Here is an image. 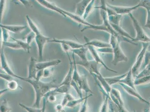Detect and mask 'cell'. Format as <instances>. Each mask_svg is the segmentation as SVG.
Listing matches in <instances>:
<instances>
[{
	"label": "cell",
	"instance_id": "obj_52",
	"mask_svg": "<svg viewBox=\"0 0 150 112\" xmlns=\"http://www.w3.org/2000/svg\"><path fill=\"white\" fill-rule=\"evenodd\" d=\"M11 111H8V112H10Z\"/></svg>",
	"mask_w": 150,
	"mask_h": 112
},
{
	"label": "cell",
	"instance_id": "obj_28",
	"mask_svg": "<svg viewBox=\"0 0 150 112\" xmlns=\"http://www.w3.org/2000/svg\"><path fill=\"white\" fill-rule=\"evenodd\" d=\"M150 82V75L140 78L136 79L134 81L135 86H139L148 84Z\"/></svg>",
	"mask_w": 150,
	"mask_h": 112
},
{
	"label": "cell",
	"instance_id": "obj_18",
	"mask_svg": "<svg viewBox=\"0 0 150 112\" xmlns=\"http://www.w3.org/2000/svg\"><path fill=\"white\" fill-rule=\"evenodd\" d=\"M0 26L1 28L15 33H20L27 28L26 26L6 25L2 24H0Z\"/></svg>",
	"mask_w": 150,
	"mask_h": 112
},
{
	"label": "cell",
	"instance_id": "obj_42",
	"mask_svg": "<svg viewBox=\"0 0 150 112\" xmlns=\"http://www.w3.org/2000/svg\"><path fill=\"white\" fill-rule=\"evenodd\" d=\"M35 35L34 33L31 31L26 36L25 39L27 43L30 45L32 42L35 39Z\"/></svg>",
	"mask_w": 150,
	"mask_h": 112
},
{
	"label": "cell",
	"instance_id": "obj_8",
	"mask_svg": "<svg viewBox=\"0 0 150 112\" xmlns=\"http://www.w3.org/2000/svg\"><path fill=\"white\" fill-rule=\"evenodd\" d=\"M106 6L112 9L117 14L120 15L129 14L134 10H136L139 7L138 4L133 7L116 6L109 4H106Z\"/></svg>",
	"mask_w": 150,
	"mask_h": 112
},
{
	"label": "cell",
	"instance_id": "obj_39",
	"mask_svg": "<svg viewBox=\"0 0 150 112\" xmlns=\"http://www.w3.org/2000/svg\"><path fill=\"white\" fill-rule=\"evenodd\" d=\"M71 86L73 87L75 91H76L79 97V98H83L82 91L79 86L77 85V83L73 80H72L71 83Z\"/></svg>",
	"mask_w": 150,
	"mask_h": 112
},
{
	"label": "cell",
	"instance_id": "obj_1",
	"mask_svg": "<svg viewBox=\"0 0 150 112\" xmlns=\"http://www.w3.org/2000/svg\"><path fill=\"white\" fill-rule=\"evenodd\" d=\"M20 79L29 83L33 87L35 94V101L33 106V107L40 108L42 99L50 91L58 87L54 80L45 82L36 79H28L27 77H20Z\"/></svg>",
	"mask_w": 150,
	"mask_h": 112
},
{
	"label": "cell",
	"instance_id": "obj_48",
	"mask_svg": "<svg viewBox=\"0 0 150 112\" xmlns=\"http://www.w3.org/2000/svg\"><path fill=\"white\" fill-rule=\"evenodd\" d=\"M147 16L146 20L144 26L150 30V11H147Z\"/></svg>",
	"mask_w": 150,
	"mask_h": 112
},
{
	"label": "cell",
	"instance_id": "obj_23",
	"mask_svg": "<svg viewBox=\"0 0 150 112\" xmlns=\"http://www.w3.org/2000/svg\"><path fill=\"white\" fill-rule=\"evenodd\" d=\"M80 88L82 91H85L86 96H88V93H91V94H94L90 88V86L88 84V79L85 75H83L82 78V81L81 84L80 86Z\"/></svg>",
	"mask_w": 150,
	"mask_h": 112
},
{
	"label": "cell",
	"instance_id": "obj_43",
	"mask_svg": "<svg viewBox=\"0 0 150 112\" xmlns=\"http://www.w3.org/2000/svg\"><path fill=\"white\" fill-rule=\"evenodd\" d=\"M43 70V77L48 78L52 76L54 69L52 67H51L47 68V69H44Z\"/></svg>",
	"mask_w": 150,
	"mask_h": 112
},
{
	"label": "cell",
	"instance_id": "obj_31",
	"mask_svg": "<svg viewBox=\"0 0 150 112\" xmlns=\"http://www.w3.org/2000/svg\"><path fill=\"white\" fill-rule=\"evenodd\" d=\"M110 93L112 94L114 96V97L117 100H118V101L119 102L121 106H124L123 99H122L120 92L119 90L115 88H112Z\"/></svg>",
	"mask_w": 150,
	"mask_h": 112
},
{
	"label": "cell",
	"instance_id": "obj_37",
	"mask_svg": "<svg viewBox=\"0 0 150 112\" xmlns=\"http://www.w3.org/2000/svg\"><path fill=\"white\" fill-rule=\"evenodd\" d=\"M18 83L14 80L8 82L7 84V87L8 90L11 91H15L18 87Z\"/></svg>",
	"mask_w": 150,
	"mask_h": 112
},
{
	"label": "cell",
	"instance_id": "obj_17",
	"mask_svg": "<svg viewBox=\"0 0 150 112\" xmlns=\"http://www.w3.org/2000/svg\"><path fill=\"white\" fill-rule=\"evenodd\" d=\"M37 1L41 5L45 7L46 9L54 11L59 13V14L62 15L63 17H66V16L61 11L60 8L58 7L56 5L53 4L48 2L47 1H45V0H37Z\"/></svg>",
	"mask_w": 150,
	"mask_h": 112
},
{
	"label": "cell",
	"instance_id": "obj_45",
	"mask_svg": "<svg viewBox=\"0 0 150 112\" xmlns=\"http://www.w3.org/2000/svg\"><path fill=\"white\" fill-rule=\"evenodd\" d=\"M98 52L105 53H113V50L112 47H105L98 48L97 50Z\"/></svg>",
	"mask_w": 150,
	"mask_h": 112
},
{
	"label": "cell",
	"instance_id": "obj_29",
	"mask_svg": "<svg viewBox=\"0 0 150 112\" xmlns=\"http://www.w3.org/2000/svg\"><path fill=\"white\" fill-rule=\"evenodd\" d=\"M86 96L85 97L79 98V99H75L69 102L67 105L66 107L69 108H74L76 107L79 104L81 103L87 97Z\"/></svg>",
	"mask_w": 150,
	"mask_h": 112
},
{
	"label": "cell",
	"instance_id": "obj_5",
	"mask_svg": "<svg viewBox=\"0 0 150 112\" xmlns=\"http://www.w3.org/2000/svg\"><path fill=\"white\" fill-rule=\"evenodd\" d=\"M50 38L47 37L40 33L35 35V40L37 45L38 51V58L39 61L42 62L43 58V51L46 43L50 40Z\"/></svg>",
	"mask_w": 150,
	"mask_h": 112
},
{
	"label": "cell",
	"instance_id": "obj_26",
	"mask_svg": "<svg viewBox=\"0 0 150 112\" xmlns=\"http://www.w3.org/2000/svg\"><path fill=\"white\" fill-rule=\"evenodd\" d=\"M70 87V86H69L59 85L51 91L55 94H65L68 93Z\"/></svg>",
	"mask_w": 150,
	"mask_h": 112
},
{
	"label": "cell",
	"instance_id": "obj_9",
	"mask_svg": "<svg viewBox=\"0 0 150 112\" xmlns=\"http://www.w3.org/2000/svg\"><path fill=\"white\" fill-rule=\"evenodd\" d=\"M88 50H89L91 55L94 58V60L96 61L98 64H100L103 65V66L105 69L106 70L110 71V72H114V73H118V72L115 70L110 69L106 65V64L103 61L102 59L101 58L100 56L99 55L98 52L97 50H95V47L91 46H88Z\"/></svg>",
	"mask_w": 150,
	"mask_h": 112
},
{
	"label": "cell",
	"instance_id": "obj_49",
	"mask_svg": "<svg viewBox=\"0 0 150 112\" xmlns=\"http://www.w3.org/2000/svg\"><path fill=\"white\" fill-rule=\"evenodd\" d=\"M5 3L6 2H5V1H1V20H2L4 10Z\"/></svg>",
	"mask_w": 150,
	"mask_h": 112
},
{
	"label": "cell",
	"instance_id": "obj_34",
	"mask_svg": "<svg viewBox=\"0 0 150 112\" xmlns=\"http://www.w3.org/2000/svg\"><path fill=\"white\" fill-rule=\"evenodd\" d=\"M2 45L4 46L10 48L14 49V50H19L21 49V48L19 45L18 43L16 42H2Z\"/></svg>",
	"mask_w": 150,
	"mask_h": 112
},
{
	"label": "cell",
	"instance_id": "obj_22",
	"mask_svg": "<svg viewBox=\"0 0 150 112\" xmlns=\"http://www.w3.org/2000/svg\"><path fill=\"white\" fill-rule=\"evenodd\" d=\"M111 26L112 27L113 29L115 31L118 35H121V36L124 37L128 38L132 40L133 41L134 38L132 37L127 32L125 31L123 28H121L120 25H115V24H110Z\"/></svg>",
	"mask_w": 150,
	"mask_h": 112
},
{
	"label": "cell",
	"instance_id": "obj_21",
	"mask_svg": "<svg viewBox=\"0 0 150 112\" xmlns=\"http://www.w3.org/2000/svg\"><path fill=\"white\" fill-rule=\"evenodd\" d=\"M88 49V47H84L81 48L76 49V50H71L73 53L78 56L80 59V60L85 61L88 60L86 56L87 52Z\"/></svg>",
	"mask_w": 150,
	"mask_h": 112
},
{
	"label": "cell",
	"instance_id": "obj_44",
	"mask_svg": "<svg viewBox=\"0 0 150 112\" xmlns=\"http://www.w3.org/2000/svg\"><path fill=\"white\" fill-rule=\"evenodd\" d=\"M144 63L143 65V68L144 69L147 65H148L150 62V52L147 50L145 53L144 57Z\"/></svg>",
	"mask_w": 150,
	"mask_h": 112
},
{
	"label": "cell",
	"instance_id": "obj_14",
	"mask_svg": "<svg viewBox=\"0 0 150 112\" xmlns=\"http://www.w3.org/2000/svg\"><path fill=\"white\" fill-rule=\"evenodd\" d=\"M62 62L60 60H53L52 61H46V62H40L36 64V67L38 70H44V69L53 67L57 66Z\"/></svg>",
	"mask_w": 150,
	"mask_h": 112
},
{
	"label": "cell",
	"instance_id": "obj_20",
	"mask_svg": "<svg viewBox=\"0 0 150 112\" xmlns=\"http://www.w3.org/2000/svg\"><path fill=\"white\" fill-rule=\"evenodd\" d=\"M133 77L132 74L131 69H130L128 71L126 76L121 80L120 83H123L125 85L131 87L134 89L137 90L135 86L134 85V80H133Z\"/></svg>",
	"mask_w": 150,
	"mask_h": 112
},
{
	"label": "cell",
	"instance_id": "obj_51",
	"mask_svg": "<svg viewBox=\"0 0 150 112\" xmlns=\"http://www.w3.org/2000/svg\"><path fill=\"white\" fill-rule=\"evenodd\" d=\"M108 108L110 110V112H115L114 110V107L112 103V101L110 99V98H109L108 100Z\"/></svg>",
	"mask_w": 150,
	"mask_h": 112
},
{
	"label": "cell",
	"instance_id": "obj_19",
	"mask_svg": "<svg viewBox=\"0 0 150 112\" xmlns=\"http://www.w3.org/2000/svg\"><path fill=\"white\" fill-rule=\"evenodd\" d=\"M46 99L44 97L43 98V105L41 108H37L33 107H30L22 103L19 104L21 108L27 112H45L46 109Z\"/></svg>",
	"mask_w": 150,
	"mask_h": 112
},
{
	"label": "cell",
	"instance_id": "obj_41",
	"mask_svg": "<svg viewBox=\"0 0 150 112\" xmlns=\"http://www.w3.org/2000/svg\"><path fill=\"white\" fill-rule=\"evenodd\" d=\"M1 30L2 32V42H8L10 38V35L8 32V31L4 28H1Z\"/></svg>",
	"mask_w": 150,
	"mask_h": 112
},
{
	"label": "cell",
	"instance_id": "obj_25",
	"mask_svg": "<svg viewBox=\"0 0 150 112\" xmlns=\"http://www.w3.org/2000/svg\"><path fill=\"white\" fill-rule=\"evenodd\" d=\"M26 17L27 23H28V26H29L30 28L31 31L34 33L35 35L38 33H40L41 32L40 30L38 28L37 26L35 25V23L32 21V20H31L29 16L28 15H27L26 16Z\"/></svg>",
	"mask_w": 150,
	"mask_h": 112
},
{
	"label": "cell",
	"instance_id": "obj_3",
	"mask_svg": "<svg viewBox=\"0 0 150 112\" xmlns=\"http://www.w3.org/2000/svg\"><path fill=\"white\" fill-rule=\"evenodd\" d=\"M129 15L133 22L134 27L136 31V37L135 38H134L133 42L134 43L137 42H141L143 43H150V37L144 32L139 22L131 13H129Z\"/></svg>",
	"mask_w": 150,
	"mask_h": 112
},
{
	"label": "cell",
	"instance_id": "obj_6",
	"mask_svg": "<svg viewBox=\"0 0 150 112\" xmlns=\"http://www.w3.org/2000/svg\"><path fill=\"white\" fill-rule=\"evenodd\" d=\"M77 65H81L84 67L86 70L89 72L91 75L95 74L99 75L101 74L98 65L99 64L93 60H87L85 61H79L76 62Z\"/></svg>",
	"mask_w": 150,
	"mask_h": 112
},
{
	"label": "cell",
	"instance_id": "obj_10",
	"mask_svg": "<svg viewBox=\"0 0 150 112\" xmlns=\"http://www.w3.org/2000/svg\"><path fill=\"white\" fill-rule=\"evenodd\" d=\"M54 42L61 44H63L69 46L71 50L81 48V47H86L84 44H82L79 42H75L74 41L71 40H59L56 38H53L52 40H50L49 42Z\"/></svg>",
	"mask_w": 150,
	"mask_h": 112
},
{
	"label": "cell",
	"instance_id": "obj_15",
	"mask_svg": "<svg viewBox=\"0 0 150 112\" xmlns=\"http://www.w3.org/2000/svg\"><path fill=\"white\" fill-rule=\"evenodd\" d=\"M67 54L69 57V64H70V68H69V72L67 73L66 76H65L63 80L59 85H67L71 86V83L73 80V62H72L71 60V59L70 57H69V53H67Z\"/></svg>",
	"mask_w": 150,
	"mask_h": 112
},
{
	"label": "cell",
	"instance_id": "obj_53",
	"mask_svg": "<svg viewBox=\"0 0 150 112\" xmlns=\"http://www.w3.org/2000/svg\"></svg>",
	"mask_w": 150,
	"mask_h": 112
},
{
	"label": "cell",
	"instance_id": "obj_38",
	"mask_svg": "<svg viewBox=\"0 0 150 112\" xmlns=\"http://www.w3.org/2000/svg\"><path fill=\"white\" fill-rule=\"evenodd\" d=\"M56 94L50 91L48 93H47L45 96V97L47 99V101L50 103H54L56 101L57 98L55 94Z\"/></svg>",
	"mask_w": 150,
	"mask_h": 112
},
{
	"label": "cell",
	"instance_id": "obj_50",
	"mask_svg": "<svg viewBox=\"0 0 150 112\" xmlns=\"http://www.w3.org/2000/svg\"><path fill=\"white\" fill-rule=\"evenodd\" d=\"M61 46H62L63 50L67 54V53H69V50L71 51V50L69 46L67 45H66L63 44H61Z\"/></svg>",
	"mask_w": 150,
	"mask_h": 112
},
{
	"label": "cell",
	"instance_id": "obj_40",
	"mask_svg": "<svg viewBox=\"0 0 150 112\" xmlns=\"http://www.w3.org/2000/svg\"><path fill=\"white\" fill-rule=\"evenodd\" d=\"M139 6L144 8L147 11H150V0L140 1L139 2Z\"/></svg>",
	"mask_w": 150,
	"mask_h": 112
},
{
	"label": "cell",
	"instance_id": "obj_11",
	"mask_svg": "<svg viewBox=\"0 0 150 112\" xmlns=\"http://www.w3.org/2000/svg\"><path fill=\"white\" fill-rule=\"evenodd\" d=\"M119 84L129 95L137 98L140 101L146 103L149 106H150V102L146 100L144 98H143L142 96L138 92L137 90L134 89L133 88H131V87L125 85V84H123V83H119Z\"/></svg>",
	"mask_w": 150,
	"mask_h": 112
},
{
	"label": "cell",
	"instance_id": "obj_33",
	"mask_svg": "<svg viewBox=\"0 0 150 112\" xmlns=\"http://www.w3.org/2000/svg\"><path fill=\"white\" fill-rule=\"evenodd\" d=\"M76 99L69 92L64 94L63 98H62L61 104L64 107H66L67 105L69 102Z\"/></svg>",
	"mask_w": 150,
	"mask_h": 112
},
{
	"label": "cell",
	"instance_id": "obj_12",
	"mask_svg": "<svg viewBox=\"0 0 150 112\" xmlns=\"http://www.w3.org/2000/svg\"><path fill=\"white\" fill-rule=\"evenodd\" d=\"M37 60L35 57H31L30 58L28 65V76L27 79H35L38 70L36 67Z\"/></svg>",
	"mask_w": 150,
	"mask_h": 112
},
{
	"label": "cell",
	"instance_id": "obj_30",
	"mask_svg": "<svg viewBox=\"0 0 150 112\" xmlns=\"http://www.w3.org/2000/svg\"><path fill=\"white\" fill-rule=\"evenodd\" d=\"M122 15H118L116 13L115 14L110 16H108V20L110 24L120 25V21Z\"/></svg>",
	"mask_w": 150,
	"mask_h": 112
},
{
	"label": "cell",
	"instance_id": "obj_4",
	"mask_svg": "<svg viewBox=\"0 0 150 112\" xmlns=\"http://www.w3.org/2000/svg\"><path fill=\"white\" fill-rule=\"evenodd\" d=\"M149 45V43H143L142 48L136 57V60L131 68L132 74L134 78L135 79L138 75L139 69L142 65V62L144 59L146 52Z\"/></svg>",
	"mask_w": 150,
	"mask_h": 112
},
{
	"label": "cell",
	"instance_id": "obj_32",
	"mask_svg": "<svg viewBox=\"0 0 150 112\" xmlns=\"http://www.w3.org/2000/svg\"><path fill=\"white\" fill-rule=\"evenodd\" d=\"M95 2V1H94V0L91 1V2L89 3V4H88V6H87L86 8L85 11L84 12V14L83 17V19L84 20H85L87 18L88 15H89L91 13V12L92 11L93 8L95 9V7L94 6Z\"/></svg>",
	"mask_w": 150,
	"mask_h": 112
},
{
	"label": "cell",
	"instance_id": "obj_7",
	"mask_svg": "<svg viewBox=\"0 0 150 112\" xmlns=\"http://www.w3.org/2000/svg\"><path fill=\"white\" fill-rule=\"evenodd\" d=\"M4 46H1V68L4 70L5 73L10 75L14 78L20 79V76H17L15 74L14 72L11 69L10 66L7 61L6 56H5L4 51Z\"/></svg>",
	"mask_w": 150,
	"mask_h": 112
},
{
	"label": "cell",
	"instance_id": "obj_27",
	"mask_svg": "<svg viewBox=\"0 0 150 112\" xmlns=\"http://www.w3.org/2000/svg\"><path fill=\"white\" fill-rule=\"evenodd\" d=\"M11 38L14 41L17 42L18 44L21 47V49H23L27 52L30 53V50L31 49L30 45L28 44L26 42H24L21 40L16 39L13 38Z\"/></svg>",
	"mask_w": 150,
	"mask_h": 112
},
{
	"label": "cell",
	"instance_id": "obj_16",
	"mask_svg": "<svg viewBox=\"0 0 150 112\" xmlns=\"http://www.w3.org/2000/svg\"><path fill=\"white\" fill-rule=\"evenodd\" d=\"M91 1V0H83L80 2H78L76 5L75 14L83 18L84 12L85 11L86 8Z\"/></svg>",
	"mask_w": 150,
	"mask_h": 112
},
{
	"label": "cell",
	"instance_id": "obj_54",
	"mask_svg": "<svg viewBox=\"0 0 150 112\" xmlns=\"http://www.w3.org/2000/svg\"><path fill=\"white\" fill-rule=\"evenodd\" d=\"M144 112H145V111H144Z\"/></svg>",
	"mask_w": 150,
	"mask_h": 112
},
{
	"label": "cell",
	"instance_id": "obj_36",
	"mask_svg": "<svg viewBox=\"0 0 150 112\" xmlns=\"http://www.w3.org/2000/svg\"><path fill=\"white\" fill-rule=\"evenodd\" d=\"M12 108L9 106L7 101L6 99L3 100L1 102V107H0V112H8L11 111Z\"/></svg>",
	"mask_w": 150,
	"mask_h": 112
},
{
	"label": "cell",
	"instance_id": "obj_24",
	"mask_svg": "<svg viewBox=\"0 0 150 112\" xmlns=\"http://www.w3.org/2000/svg\"><path fill=\"white\" fill-rule=\"evenodd\" d=\"M127 74V73L120 76H114V77H105V79L109 85L111 86H112L114 85L117 83H120L121 80L124 78L126 76Z\"/></svg>",
	"mask_w": 150,
	"mask_h": 112
},
{
	"label": "cell",
	"instance_id": "obj_46",
	"mask_svg": "<svg viewBox=\"0 0 150 112\" xmlns=\"http://www.w3.org/2000/svg\"><path fill=\"white\" fill-rule=\"evenodd\" d=\"M0 77H1V78L4 79V80H6L8 82L13 80V78H14L10 76V75L7 74L6 73L3 74L2 73H1Z\"/></svg>",
	"mask_w": 150,
	"mask_h": 112
},
{
	"label": "cell",
	"instance_id": "obj_13",
	"mask_svg": "<svg viewBox=\"0 0 150 112\" xmlns=\"http://www.w3.org/2000/svg\"><path fill=\"white\" fill-rule=\"evenodd\" d=\"M84 39L85 40L86 43L84 44L85 46H91L94 47H96L98 48H102L105 47H111L110 43H107L102 41L93 40H89L88 38L84 36Z\"/></svg>",
	"mask_w": 150,
	"mask_h": 112
},
{
	"label": "cell",
	"instance_id": "obj_2",
	"mask_svg": "<svg viewBox=\"0 0 150 112\" xmlns=\"http://www.w3.org/2000/svg\"><path fill=\"white\" fill-rule=\"evenodd\" d=\"M120 43L117 38L114 35H110V43L112 48L113 54L112 63L114 65H117L121 62H126L128 60L121 50Z\"/></svg>",
	"mask_w": 150,
	"mask_h": 112
},
{
	"label": "cell",
	"instance_id": "obj_35",
	"mask_svg": "<svg viewBox=\"0 0 150 112\" xmlns=\"http://www.w3.org/2000/svg\"><path fill=\"white\" fill-rule=\"evenodd\" d=\"M92 94L87 96L86 99L81 103V106L79 112H88V98L92 96Z\"/></svg>",
	"mask_w": 150,
	"mask_h": 112
},
{
	"label": "cell",
	"instance_id": "obj_47",
	"mask_svg": "<svg viewBox=\"0 0 150 112\" xmlns=\"http://www.w3.org/2000/svg\"><path fill=\"white\" fill-rule=\"evenodd\" d=\"M56 112H65L64 107L61 103L56 105L55 106Z\"/></svg>",
	"mask_w": 150,
	"mask_h": 112
}]
</instances>
